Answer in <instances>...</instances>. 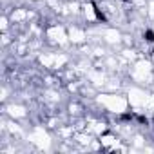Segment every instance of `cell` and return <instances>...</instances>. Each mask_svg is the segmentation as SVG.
<instances>
[{
    "mask_svg": "<svg viewBox=\"0 0 154 154\" xmlns=\"http://www.w3.org/2000/svg\"><path fill=\"white\" fill-rule=\"evenodd\" d=\"M2 24H0V27H2V31H6V27H8V18L6 17H2V20H0Z\"/></svg>",
    "mask_w": 154,
    "mask_h": 154,
    "instance_id": "obj_18",
    "label": "cell"
},
{
    "mask_svg": "<svg viewBox=\"0 0 154 154\" xmlns=\"http://www.w3.org/2000/svg\"><path fill=\"white\" fill-rule=\"evenodd\" d=\"M84 9H85V17H87L89 20H94V18H96V9H94V6H93V4L84 6Z\"/></svg>",
    "mask_w": 154,
    "mask_h": 154,
    "instance_id": "obj_12",
    "label": "cell"
},
{
    "mask_svg": "<svg viewBox=\"0 0 154 154\" xmlns=\"http://www.w3.org/2000/svg\"><path fill=\"white\" fill-rule=\"evenodd\" d=\"M69 40L72 44H82V42H85V33L78 27H71L69 29Z\"/></svg>",
    "mask_w": 154,
    "mask_h": 154,
    "instance_id": "obj_6",
    "label": "cell"
},
{
    "mask_svg": "<svg viewBox=\"0 0 154 154\" xmlns=\"http://www.w3.org/2000/svg\"><path fill=\"white\" fill-rule=\"evenodd\" d=\"M65 62H67V56H63V54H54V69L62 67Z\"/></svg>",
    "mask_w": 154,
    "mask_h": 154,
    "instance_id": "obj_13",
    "label": "cell"
},
{
    "mask_svg": "<svg viewBox=\"0 0 154 154\" xmlns=\"http://www.w3.org/2000/svg\"><path fill=\"white\" fill-rule=\"evenodd\" d=\"M105 40H107L109 44H118V42H120V33H118L116 29H111V31L105 33Z\"/></svg>",
    "mask_w": 154,
    "mask_h": 154,
    "instance_id": "obj_9",
    "label": "cell"
},
{
    "mask_svg": "<svg viewBox=\"0 0 154 154\" xmlns=\"http://www.w3.org/2000/svg\"><path fill=\"white\" fill-rule=\"evenodd\" d=\"M89 76H91V80H93L96 85H102V84H103V74H100V72H91Z\"/></svg>",
    "mask_w": 154,
    "mask_h": 154,
    "instance_id": "obj_14",
    "label": "cell"
},
{
    "mask_svg": "<svg viewBox=\"0 0 154 154\" xmlns=\"http://www.w3.org/2000/svg\"><path fill=\"white\" fill-rule=\"evenodd\" d=\"M145 36H147V40H149V42H154V33H152V31H147V33H145Z\"/></svg>",
    "mask_w": 154,
    "mask_h": 154,
    "instance_id": "obj_19",
    "label": "cell"
},
{
    "mask_svg": "<svg viewBox=\"0 0 154 154\" xmlns=\"http://www.w3.org/2000/svg\"><path fill=\"white\" fill-rule=\"evenodd\" d=\"M76 140H78V143H82V145H89L93 140H91V136H85V134H80V136H76Z\"/></svg>",
    "mask_w": 154,
    "mask_h": 154,
    "instance_id": "obj_15",
    "label": "cell"
},
{
    "mask_svg": "<svg viewBox=\"0 0 154 154\" xmlns=\"http://www.w3.org/2000/svg\"><path fill=\"white\" fill-rule=\"evenodd\" d=\"M29 141L35 143L38 149H49L51 147V140L47 136V132H44V129H35V132L29 136Z\"/></svg>",
    "mask_w": 154,
    "mask_h": 154,
    "instance_id": "obj_2",
    "label": "cell"
},
{
    "mask_svg": "<svg viewBox=\"0 0 154 154\" xmlns=\"http://www.w3.org/2000/svg\"><path fill=\"white\" fill-rule=\"evenodd\" d=\"M149 15H150V17H154V2H152V4H150V8H149Z\"/></svg>",
    "mask_w": 154,
    "mask_h": 154,
    "instance_id": "obj_20",
    "label": "cell"
},
{
    "mask_svg": "<svg viewBox=\"0 0 154 154\" xmlns=\"http://www.w3.org/2000/svg\"><path fill=\"white\" fill-rule=\"evenodd\" d=\"M9 131L18 134V132H20V127H18V125H15V123H9Z\"/></svg>",
    "mask_w": 154,
    "mask_h": 154,
    "instance_id": "obj_16",
    "label": "cell"
},
{
    "mask_svg": "<svg viewBox=\"0 0 154 154\" xmlns=\"http://www.w3.org/2000/svg\"><path fill=\"white\" fill-rule=\"evenodd\" d=\"M149 72H150V62L141 60V62H138L136 67H134V78H138V80H145V76H147Z\"/></svg>",
    "mask_w": 154,
    "mask_h": 154,
    "instance_id": "obj_4",
    "label": "cell"
},
{
    "mask_svg": "<svg viewBox=\"0 0 154 154\" xmlns=\"http://www.w3.org/2000/svg\"><path fill=\"white\" fill-rule=\"evenodd\" d=\"M100 143H102V147H109L111 150L118 145V140L112 136V134H102L100 136Z\"/></svg>",
    "mask_w": 154,
    "mask_h": 154,
    "instance_id": "obj_7",
    "label": "cell"
},
{
    "mask_svg": "<svg viewBox=\"0 0 154 154\" xmlns=\"http://www.w3.org/2000/svg\"><path fill=\"white\" fill-rule=\"evenodd\" d=\"M134 145L141 147V145H143V138H141V136H136V138H134Z\"/></svg>",
    "mask_w": 154,
    "mask_h": 154,
    "instance_id": "obj_17",
    "label": "cell"
},
{
    "mask_svg": "<svg viewBox=\"0 0 154 154\" xmlns=\"http://www.w3.org/2000/svg\"><path fill=\"white\" fill-rule=\"evenodd\" d=\"M47 36H49V38H53V40H56V42H60V44H65V38H69V36H65L63 27H60V26L51 27V29L47 31Z\"/></svg>",
    "mask_w": 154,
    "mask_h": 154,
    "instance_id": "obj_5",
    "label": "cell"
},
{
    "mask_svg": "<svg viewBox=\"0 0 154 154\" xmlns=\"http://www.w3.org/2000/svg\"><path fill=\"white\" fill-rule=\"evenodd\" d=\"M145 102H147V94L138 89V87H132L129 91V103L132 107H145Z\"/></svg>",
    "mask_w": 154,
    "mask_h": 154,
    "instance_id": "obj_3",
    "label": "cell"
},
{
    "mask_svg": "<svg viewBox=\"0 0 154 154\" xmlns=\"http://www.w3.org/2000/svg\"><path fill=\"white\" fill-rule=\"evenodd\" d=\"M8 112H9L13 118H24V116L27 114L22 105H9V107H8Z\"/></svg>",
    "mask_w": 154,
    "mask_h": 154,
    "instance_id": "obj_8",
    "label": "cell"
},
{
    "mask_svg": "<svg viewBox=\"0 0 154 154\" xmlns=\"http://www.w3.org/2000/svg\"><path fill=\"white\" fill-rule=\"evenodd\" d=\"M98 102L111 112H116V114H123L127 111V103L129 100H125L123 96H118V94H102L98 96Z\"/></svg>",
    "mask_w": 154,
    "mask_h": 154,
    "instance_id": "obj_1",
    "label": "cell"
},
{
    "mask_svg": "<svg viewBox=\"0 0 154 154\" xmlns=\"http://www.w3.org/2000/svg\"><path fill=\"white\" fill-rule=\"evenodd\" d=\"M27 17H29V13H26L24 9H15L13 15H11V20H13V22H22V20L27 18Z\"/></svg>",
    "mask_w": 154,
    "mask_h": 154,
    "instance_id": "obj_10",
    "label": "cell"
},
{
    "mask_svg": "<svg viewBox=\"0 0 154 154\" xmlns=\"http://www.w3.org/2000/svg\"><path fill=\"white\" fill-rule=\"evenodd\" d=\"M40 63L44 67H54V54H42L40 56Z\"/></svg>",
    "mask_w": 154,
    "mask_h": 154,
    "instance_id": "obj_11",
    "label": "cell"
}]
</instances>
